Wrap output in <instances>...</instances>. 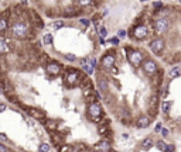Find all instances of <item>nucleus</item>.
I'll list each match as a JSON object with an SVG mask.
<instances>
[{
	"label": "nucleus",
	"mask_w": 181,
	"mask_h": 152,
	"mask_svg": "<svg viewBox=\"0 0 181 152\" xmlns=\"http://www.w3.org/2000/svg\"><path fill=\"white\" fill-rule=\"evenodd\" d=\"M0 94H3V90H2V86H0Z\"/></svg>",
	"instance_id": "nucleus-49"
},
{
	"label": "nucleus",
	"mask_w": 181,
	"mask_h": 152,
	"mask_svg": "<svg viewBox=\"0 0 181 152\" xmlns=\"http://www.w3.org/2000/svg\"><path fill=\"white\" fill-rule=\"evenodd\" d=\"M71 149V145H68V144H62V145L58 146V152H69Z\"/></svg>",
	"instance_id": "nucleus-38"
},
{
	"label": "nucleus",
	"mask_w": 181,
	"mask_h": 152,
	"mask_svg": "<svg viewBox=\"0 0 181 152\" xmlns=\"http://www.w3.org/2000/svg\"><path fill=\"white\" fill-rule=\"evenodd\" d=\"M90 152H99V151H96V149H93V148H92V149H90Z\"/></svg>",
	"instance_id": "nucleus-48"
},
{
	"label": "nucleus",
	"mask_w": 181,
	"mask_h": 152,
	"mask_svg": "<svg viewBox=\"0 0 181 152\" xmlns=\"http://www.w3.org/2000/svg\"><path fill=\"white\" fill-rule=\"evenodd\" d=\"M93 4V0H75V6L78 7H89Z\"/></svg>",
	"instance_id": "nucleus-30"
},
{
	"label": "nucleus",
	"mask_w": 181,
	"mask_h": 152,
	"mask_svg": "<svg viewBox=\"0 0 181 152\" xmlns=\"http://www.w3.org/2000/svg\"><path fill=\"white\" fill-rule=\"evenodd\" d=\"M42 124H44V127L48 129L50 132H54L58 129V121L57 120H51V118H47V120L42 121Z\"/></svg>",
	"instance_id": "nucleus-23"
},
{
	"label": "nucleus",
	"mask_w": 181,
	"mask_h": 152,
	"mask_svg": "<svg viewBox=\"0 0 181 152\" xmlns=\"http://www.w3.org/2000/svg\"><path fill=\"white\" fill-rule=\"evenodd\" d=\"M50 137H51V142H52L57 148H58L59 145H62V144H65L64 142L65 135H62L61 132H58V129H57V131H54V132H50Z\"/></svg>",
	"instance_id": "nucleus-18"
},
{
	"label": "nucleus",
	"mask_w": 181,
	"mask_h": 152,
	"mask_svg": "<svg viewBox=\"0 0 181 152\" xmlns=\"http://www.w3.org/2000/svg\"><path fill=\"white\" fill-rule=\"evenodd\" d=\"M180 65H181V62H180Z\"/></svg>",
	"instance_id": "nucleus-53"
},
{
	"label": "nucleus",
	"mask_w": 181,
	"mask_h": 152,
	"mask_svg": "<svg viewBox=\"0 0 181 152\" xmlns=\"http://www.w3.org/2000/svg\"><path fill=\"white\" fill-rule=\"evenodd\" d=\"M50 149H51V146L48 142H41L38 145V152H50Z\"/></svg>",
	"instance_id": "nucleus-33"
},
{
	"label": "nucleus",
	"mask_w": 181,
	"mask_h": 152,
	"mask_svg": "<svg viewBox=\"0 0 181 152\" xmlns=\"http://www.w3.org/2000/svg\"><path fill=\"white\" fill-rule=\"evenodd\" d=\"M79 23H81V24L84 25L85 28H88V27L90 25V20L86 18V17H81V18H79Z\"/></svg>",
	"instance_id": "nucleus-37"
},
{
	"label": "nucleus",
	"mask_w": 181,
	"mask_h": 152,
	"mask_svg": "<svg viewBox=\"0 0 181 152\" xmlns=\"http://www.w3.org/2000/svg\"><path fill=\"white\" fill-rule=\"evenodd\" d=\"M79 87H81L82 90H90V89H95V84H93V80L90 79V76L85 75L84 78H82L81 83H79Z\"/></svg>",
	"instance_id": "nucleus-20"
},
{
	"label": "nucleus",
	"mask_w": 181,
	"mask_h": 152,
	"mask_svg": "<svg viewBox=\"0 0 181 152\" xmlns=\"http://www.w3.org/2000/svg\"><path fill=\"white\" fill-rule=\"evenodd\" d=\"M120 41H122V39L119 38V37H116V35L112 37V38H107V42H109V44H112L113 47H118V45L120 44Z\"/></svg>",
	"instance_id": "nucleus-35"
},
{
	"label": "nucleus",
	"mask_w": 181,
	"mask_h": 152,
	"mask_svg": "<svg viewBox=\"0 0 181 152\" xmlns=\"http://www.w3.org/2000/svg\"><path fill=\"white\" fill-rule=\"evenodd\" d=\"M167 48V39L163 37H153L149 41V49L154 53L156 56H161L164 49Z\"/></svg>",
	"instance_id": "nucleus-8"
},
{
	"label": "nucleus",
	"mask_w": 181,
	"mask_h": 152,
	"mask_svg": "<svg viewBox=\"0 0 181 152\" xmlns=\"http://www.w3.org/2000/svg\"><path fill=\"white\" fill-rule=\"evenodd\" d=\"M7 34L14 41H33L37 35V30L30 18H23L11 21Z\"/></svg>",
	"instance_id": "nucleus-1"
},
{
	"label": "nucleus",
	"mask_w": 181,
	"mask_h": 152,
	"mask_svg": "<svg viewBox=\"0 0 181 152\" xmlns=\"http://www.w3.org/2000/svg\"><path fill=\"white\" fill-rule=\"evenodd\" d=\"M161 128H163V124H161V123H157V124H156V127H154V131H156V132H160Z\"/></svg>",
	"instance_id": "nucleus-43"
},
{
	"label": "nucleus",
	"mask_w": 181,
	"mask_h": 152,
	"mask_svg": "<svg viewBox=\"0 0 181 152\" xmlns=\"http://www.w3.org/2000/svg\"><path fill=\"white\" fill-rule=\"evenodd\" d=\"M50 61H51V56L48 55L47 52H40V53H38V56H37V63L41 65L42 68H44L45 65H47Z\"/></svg>",
	"instance_id": "nucleus-24"
},
{
	"label": "nucleus",
	"mask_w": 181,
	"mask_h": 152,
	"mask_svg": "<svg viewBox=\"0 0 181 152\" xmlns=\"http://www.w3.org/2000/svg\"><path fill=\"white\" fill-rule=\"evenodd\" d=\"M140 2H149V0H140Z\"/></svg>",
	"instance_id": "nucleus-50"
},
{
	"label": "nucleus",
	"mask_w": 181,
	"mask_h": 152,
	"mask_svg": "<svg viewBox=\"0 0 181 152\" xmlns=\"http://www.w3.org/2000/svg\"><path fill=\"white\" fill-rule=\"evenodd\" d=\"M85 75H86V73H84L82 70L76 69V68H74V66L65 68L64 72H62V83H64L68 89H72V87L79 86L82 78H84Z\"/></svg>",
	"instance_id": "nucleus-2"
},
{
	"label": "nucleus",
	"mask_w": 181,
	"mask_h": 152,
	"mask_svg": "<svg viewBox=\"0 0 181 152\" xmlns=\"http://www.w3.org/2000/svg\"><path fill=\"white\" fill-rule=\"evenodd\" d=\"M136 127L140 129H144L147 128V127H150V124H151V117H150L149 114H141L139 115L137 118H136Z\"/></svg>",
	"instance_id": "nucleus-16"
},
{
	"label": "nucleus",
	"mask_w": 181,
	"mask_h": 152,
	"mask_svg": "<svg viewBox=\"0 0 181 152\" xmlns=\"http://www.w3.org/2000/svg\"><path fill=\"white\" fill-rule=\"evenodd\" d=\"M0 152H11V151H10V148H8V146H6L4 144L0 142Z\"/></svg>",
	"instance_id": "nucleus-41"
},
{
	"label": "nucleus",
	"mask_w": 181,
	"mask_h": 152,
	"mask_svg": "<svg viewBox=\"0 0 181 152\" xmlns=\"http://www.w3.org/2000/svg\"><path fill=\"white\" fill-rule=\"evenodd\" d=\"M44 70L48 76H52V78L54 76H59L62 72H64V65H62L59 61H57V59H51V61L44 66Z\"/></svg>",
	"instance_id": "nucleus-10"
},
{
	"label": "nucleus",
	"mask_w": 181,
	"mask_h": 152,
	"mask_svg": "<svg viewBox=\"0 0 181 152\" xmlns=\"http://www.w3.org/2000/svg\"><path fill=\"white\" fill-rule=\"evenodd\" d=\"M81 65H82V70H84V72L86 73L88 76H92L93 73H95V69H93V68L90 66V62H89V56H86V58L81 59Z\"/></svg>",
	"instance_id": "nucleus-21"
},
{
	"label": "nucleus",
	"mask_w": 181,
	"mask_h": 152,
	"mask_svg": "<svg viewBox=\"0 0 181 152\" xmlns=\"http://www.w3.org/2000/svg\"><path fill=\"white\" fill-rule=\"evenodd\" d=\"M25 113H28V115L30 117H33L34 120H37V121H44V120H47V113L44 111L42 109H40V107H34V106H28V110Z\"/></svg>",
	"instance_id": "nucleus-13"
},
{
	"label": "nucleus",
	"mask_w": 181,
	"mask_h": 152,
	"mask_svg": "<svg viewBox=\"0 0 181 152\" xmlns=\"http://www.w3.org/2000/svg\"><path fill=\"white\" fill-rule=\"evenodd\" d=\"M158 110H160V96H158V93H154L147 100V111H149L150 117L156 118Z\"/></svg>",
	"instance_id": "nucleus-11"
},
{
	"label": "nucleus",
	"mask_w": 181,
	"mask_h": 152,
	"mask_svg": "<svg viewBox=\"0 0 181 152\" xmlns=\"http://www.w3.org/2000/svg\"><path fill=\"white\" fill-rule=\"evenodd\" d=\"M116 61H118V56H116L115 49L107 51L103 55L101 56V61H99V69H102L103 72L109 73L112 69L116 68Z\"/></svg>",
	"instance_id": "nucleus-7"
},
{
	"label": "nucleus",
	"mask_w": 181,
	"mask_h": 152,
	"mask_svg": "<svg viewBox=\"0 0 181 152\" xmlns=\"http://www.w3.org/2000/svg\"><path fill=\"white\" fill-rule=\"evenodd\" d=\"M178 2H180V3H181V0H178Z\"/></svg>",
	"instance_id": "nucleus-51"
},
{
	"label": "nucleus",
	"mask_w": 181,
	"mask_h": 152,
	"mask_svg": "<svg viewBox=\"0 0 181 152\" xmlns=\"http://www.w3.org/2000/svg\"><path fill=\"white\" fill-rule=\"evenodd\" d=\"M141 69H143V72L146 73L149 78H151V76H154L156 73L160 70V66H158L157 61H154L153 58H146L144 62L141 63Z\"/></svg>",
	"instance_id": "nucleus-12"
},
{
	"label": "nucleus",
	"mask_w": 181,
	"mask_h": 152,
	"mask_svg": "<svg viewBox=\"0 0 181 152\" xmlns=\"http://www.w3.org/2000/svg\"><path fill=\"white\" fill-rule=\"evenodd\" d=\"M54 42V35L51 33H47L44 34V37H42V44L44 45H52Z\"/></svg>",
	"instance_id": "nucleus-29"
},
{
	"label": "nucleus",
	"mask_w": 181,
	"mask_h": 152,
	"mask_svg": "<svg viewBox=\"0 0 181 152\" xmlns=\"http://www.w3.org/2000/svg\"><path fill=\"white\" fill-rule=\"evenodd\" d=\"M164 7V3L163 2H160V0H156V2H153L151 3V8H153V11H157V10H160V8H163Z\"/></svg>",
	"instance_id": "nucleus-34"
},
{
	"label": "nucleus",
	"mask_w": 181,
	"mask_h": 152,
	"mask_svg": "<svg viewBox=\"0 0 181 152\" xmlns=\"http://www.w3.org/2000/svg\"><path fill=\"white\" fill-rule=\"evenodd\" d=\"M106 44V41H105L103 37H99V45H105Z\"/></svg>",
	"instance_id": "nucleus-46"
},
{
	"label": "nucleus",
	"mask_w": 181,
	"mask_h": 152,
	"mask_svg": "<svg viewBox=\"0 0 181 152\" xmlns=\"http://www.w3.org/2000/svg\"><path fill=\"white\" fill-rule=\"evenodd\" d=\"M10 11H3L0 13V34H7L10 30Z\"/></svg>",
	"instance_id": "nucleus-14"
},
{
	"label": "nucleus",
	"mask_w": 181,
	"mask_h": 152,
	"mask_svg": "<svg viewBox=\"0 0 181 152\" xmlns=\"http://www.w3.org/2000/svg\"><path fill=\"white\" fill-rule=\"evenodd\" d=\"M124 51H126V59H127V62H129V63L132 65L134 69L140 68L141 63L144 62V59L147 58L146 53H144V51L139 49V48H133V47H130V45L124 47Z\"/></svg>",
	"instance_id": "nucleus-4"
},
{
	"label": "nucleus",
	"mask_w": 181,
	"mask_h": 152,
	"mask_svg": "<svg viewBox=\"0 0 181 152\" xmlns=\"http://www.w3.org/2000/svg\"><path fill=\"white\" fill-rule=\"evenodd\" d=\"M62 58H64V59H65V61H67V62H71V63H74V62H75L76 59H78V58H76L75 55H74V53H71V52L62 53Z\"/></svg>",
	"instance_id": "nucleus-31"
},
{
	"label": "nucleus",
	"mask_w": 181,
	"mask_h": 152,
	"mask_svg": "<svg viewBox=\"0 0 181 152\" xmlns=\"http://www.w3.org/2000/svg\"><path fill=\"white\" fill-rule=\"evenodd\" d=\"M160 134H161V137H163V139H164V138H167L170 135V131L163 127V128H161V131H160Z\"/></svg>",
	"instance_id": "nucleus-40"
},
{
	"label": "nucleus",
	"mask_w": 181,
	"mask_h": 152,
	"mask_svg": "<svg viewBox=\"0 0 181 152\" xmlns=\"http://www.w3.org/2000/svg\"><path fill=\"white\" fill-rule=\"evenodd\" d=\"M62 27H65L64 20H55V21H52L50 24V28H51V30H54V31L59 30V28H62Z\"/></svg>",
	"instance_id": "nucleus-28"
},
{
	"label": "nucleus",
	"mask_w": 181,
	"mask_h": 152,
	"mask_svg": "<svg viewBox=\"0 0 181 152\" xmlns=\"http://www.w3.org/2000/svg\"><path fill=\"white\" fill-rule=\"evenodd\" d=\"M93 149H96V151H99V152H110L112 151L110 139H107V138H102L101 141H98V142L93 145Z\"/></svg>",
	"instance_id": "nucleus-17"
},
{
	"label": "nucleus",
	"mask_w": 181,
	"mask_h": 152,
	"mask_svg": "<svg viewBox=\"0 0 181 152\" xmlns=\"http://www.w3.org/2000/svg\"><path fill=\"white\" fill-rule=\"evenodd\" d=\"M107 28L106 27H99V30H98V34H99V37H103V38H106L107 37Z\"/></svg>",
	"instance_id": "nucleus-36"
},
{
	"label": "nucleus",
	"mask_w": 181,
	"mask_h": 152,
	"mask_svg": "<svg viewBox=\"0 0 181 152\" xmlns=\"http://www.w3.org/2000/svg\"><path fill=\"white\" fill-rule=\"evenodd\" d=\"M3 94L6 96V99H7L10 103H13V104H16L17 106V103H19V97H17V94H16V90H8V92H4Z\"/></svg>",
	"instance_id": "nucleus-26"
},
{
	"label": "nucleus",
	"mask_w": 181,
	"mask_h": 152,
	"mask_svg": "<svg viewBox=\"0 0 181 152\" xmlns=\"http://www.w3.org/2000/svg\"><path fill=\"white\" fill-rule=\"evenodd\" d=\"M150 28L153 30V34L156 37H163L168 34L170 28H171V20H170V17H156L151 20Z\"/></svg>",
	"instance_id": "nucleus-3"
},
{
	"label": "nucleus",
	"mask_w": 181,
	"mask_h": 152,
	"mask_svg": "<svg viewBox=\"0 0 181 152\" xmlns=\"http://www.w3.org/2000/svg\"><path fill=\"white\" fill-rule=\"evenodd\" d=\"M116 37H119L120 39L127 38V31H126V30H119V31H118V34H116Z\"/></svg>",
	"instance_id": "nucleus-39"
},
{
	"label": "nucleus",
	"mask_w": 181,
	"mask_h": 152,
	"mask_svg": "<svg viewBox=\"0 0 181 152\" xmlns=\"http://www.w3.org/2000/svg\"><path fill=\"white\" fill-rule=\"evenodd\" d=\"M153 145H156V142L153 141L151 137H146L143 141H141V144H140V146H141L143 151H149V149H151Z\"/></svg>",
	"instance_id": "nucleus-25"
},
{
	"label": "nucleus",
	"mask_w": 181,
	"mask_h": 152,
	"mask_svg": "<svg viewBox=\"0 0 181 152\" xmlns=\"http://www.w3.org/2000/svg\"><path fill=\"white\" fill-rule=\"evenodd\" d=\"M103 117H105L103 106L101 104V101H99V100L86 104V118L90 121V123L98 124Z\"/></svg>",
	"instance_id": "nucleus-5"
},
{
	"label": "nucleus",
	"mask_w": 181,
	"mask_h": 152,
	"mask_svg": "<svg viewBox=\"0 0 181 152\" xmlns=\"http://www.w3.org/2000/svg\"><path fill=\"white\" fill-rule=\"evenodd\" d=\"M175 151V146L173 145V144H167V149L166 152H174Z\"/></svg>",
	"instance_id": "nucleus-42"
},
{
	"label": "nucleus",
	"mask_w": 181,
	"mask_h": 152,
	"mask_svg": "<svg viewBox=\"0 0 181 152\" xmlns=\"http://www.w3.org/2000/svg\"><path fill=\"white\" fill-rule=\"evenodd\" d=\"M14 51L13 38L8 37V34H0V58L7 56Z\"/></svg>",
	"instance_id": "nucleus-9"
},
{
	"label": "nucleus",
	"mask_w": 181,
	"mask_h": 152,
	"mask_svg": "<svg viewBox=\"0 0 181 152\" xmlns=\"http://www.w3.org/2000/svg\"><path fill=\"white\" fill-rule=\"evenodd\" d=\"M171 107H173V101L171 100H161L160 101V110H161V113H163L164 117H168Z\"/></svg>",
	"instance_id": "nucleus-22"
},
{
	"label": "nucleus",
	"mask_w": 181,
	"mask_h": 152,
	"mask_svg": "<svg viewBox=\"0 0 181 152\" xmlns=\"http://www.w3.org/2000/svg\"><path fill=\"white\" fill-rule=\"evenodd\" d=\"M82 14V10L78 8V6L72 4V6H67V7L62 8V17L64 18H74V17H78Z\"/></svg>",
	"instance_id": "nucleus-15"
},
{
	"label": "nucleus",
	"mask_w": 181,
	"mask_h": 152,
	"mask_svg": "<svg viewBox=\"0 0 181 152\" xmlns=\"http://www.w3.org/2000/svg\"><path fill=\"white\" fill-rule=\"evenodd\" d=\"M0 139H2V141H4V142H7V141H8V138H7V135H6V134H3V132H0Z\"/></svg>",
	"instance_id": "nucleus-45"
},
{
	"label": "nucleus",
	"mask_w": 181,
	"mask_h": 152,
	"mask_svg": "<svg viewBox=\"0 0 181 152\" xmlns=\"http://www.w3.org/2000/svg\"><path fill=\"white\" fill-rule=\"evenodd\" d=\"M156 148H157L158 151H161V152H166V149H167V142H166L164 139L157 141V142H156Z\"/></svg>",
	"instance_id": "nucleus-32"
},
{
	"label": "nucleus",
	"mask_w": 181,
	"mask_h": 152,
	"mask_svg": "<svg viewBox=\"0 0 181 152\" xmlns=\"http://www.w3.org/2000/svg\"><path fill=\"white\" fill-rule=\"evenodd\" d=\"M6 110H7V104H6V103H2V101H0V113L6 111Z\"/></svg>",
	"instance_id": "nucleus-44"
},
{
	"label": "nucleus",
	"mask_w": 181,
	"mask_h": 152,
	"mask_svg": "<svg viewBox=\"0 0 181 152\" xmlns=\"http://www.w3.org/2000/svg\"><path fill=\"white\" fill-rule=\"evenodd\" d=\"M150 35V27L146 24H133L127 31V37L134 41H143Z\"/></svg>",
	"instance_id": "nucleus-6"
},
{
	"label": "nucleus",
	"mask_w": 181,
	"mask_h": 152,
	"mask_svg": "<svg viewBox=\"0 0 181 152\" xmlns=\"http://www.w3.org/2000/svg\"><path fill=\"white\" fill-rule=\"evenodd\" d=\"M110 152H115V151H110Z\"/></svg>",
	"instance_id": "nucleus-52"
},
{
	"label": "nucleus",
	"mask_w": 181,
	"mask_h": 152,
	"mask_svg": "<svg viewBox=\"0 0 181 152\" xmlns=\"http://www.w3.org/2000/svg\"><path fill=\"white\" fill-rule=\"evenodd\" d=\"M168 75H170V78H171V79H174V78H180V76H181V68L178 66V65L173 66L171 69H170Z\"/></svg>",
	"instance_id": "nucleus-27"
},
{
	"label": "nucleus",
	"mask_w": 181,
	"mask_h": 152,
	"mask_svg": "<svg viewBox=\"0 0 181 152\" xmlns=\"http://www.w3.org/2000/svg\"><path fill=\"white\" fill-rule=\"evenodd\" d=\"M21 4H27V0H21Z\"/></svg>",
	"instance_id": "nucleus-47"
},
{
	"label": "nucleus",
	"mask_w": 181,
	"mask_h": 152,
	"mask_svg": "<svg viewBox=\"0 0 181 152\" xmlns=\"http://www.w3.org/2000/svg\"><path fill=\"white\" fill-rule=\"evenodd\" d=\"M163 75H164V70L160 69L154 76H151V84L156 87V89H158V87L164 83V76Z\"/></svg>",
	"instance_id": "nucleus-19"
}]
</instances>
